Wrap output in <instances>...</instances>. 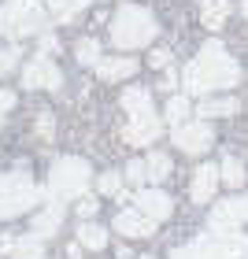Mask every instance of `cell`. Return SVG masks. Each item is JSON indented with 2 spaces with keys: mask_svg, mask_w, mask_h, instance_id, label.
I'll return each instance as SVG.
<instances>
[{
  "mask_svg": "<svg viewBox=\"0 0 248 259\" xmlns=\"http://www.w3.org/2000/svg\"><path fill=\"white\" fill-rule=\"evenodd\" d=\"M126 178L134 182V185H145V182H148V163L134 159V163H130V167H126Z\"/></svg>",
  "mask_w": 248,
  "mask_h": 259,
  "instance_id": "27",
  "label": "cell"
},
{
  "mask_svg": "<svg viewBox=\"0 0 248 259\" xmlns=\"http://www.w3.org/2000/svg\"><path fill=\"white\" fill-rule=\"evenodd\" d=\"M78 244H81V248L100 252L104 244H108V230L97 226V222H81V226H78Z\"/></svg>",
  "mask_w": 248,
  "mask_h": 259,
  "instance_id": "17",
  "label": "cell"
},
{
  "mask_svg": "<svg viewBox=\"0 0 248 259\" xmlns=\"http://www.w3.org/2000/svg\"><path fill=\"white\" fill-rule=\"evenodd\" d=\"M244 19H248V0H244Z\"/></svg>",
  "mask_w": 248,
  "mask_h": 259,
  "instance_id": "36",
  "label": "cell"
},
{
  "mask_svg": "<svg viewBox=\"0 0 248 259\" xmlns=\"http://www.w3.org/2000/svg\"><path fill=\"white\" fill-rule=\"evenodd\" d=\"M134 70H137V63H134V60H100L97 74H100L104 81H119V78H130Z\"/></svg>",
  "mask_w": 248,
  "mask_h": 259,
  "instance_id": "19",
  "label": "cell"
},
{
  "mask_svg": "<svg viewBox=\"0 0 248 259\" xmlns=\"http://www.w3.org/2000/svg\"><path fill=\"white\" fill-rule=\"evenodd\" d=\"M22 185H33V182H30V174H26V167H19V170H11V174H0V196L22 189Z\"/></svg>",
  "mask_w": 248,
  "mask_h": 259,
  "instance_id": "26",
  "label": "cell"
},
{
  "mask_svg": "<svg viewBox=\"0 0 248 259\" xmlns=\"http://www.w3.org/2000/svg\"><path fill=\"white\" fill-rule=\"evenodd\" d=\"M219 170H222V182L230 185V189H237V185H244V163L237 156H226L219 163Z\"/></svg>",
  "mask_w": 248,
  "mask_h": 259,
  "instance_id": "21",
  "label": "cell"
},
{
  "mask_svg": "<svg viewBox=\"0 0 248 259\" xmlns=\"http://www.w3.org/2000/svg\"><path fill=\"white\" fill-rule=\"evenodd\" d=\"M49 19V11L41 8V0H4L0 8V33L4 37H30L37 33Z\"/></svg>",
  "mask_w": 248,
  "mask_h": 259,
  "instance_id": "4",
  "label": "cell"
},
{
  "mask_svg": "<svg viewBox=\"0 0 248 259\" xmlns=\"http://www.w3.org/2000/svg\"><path fill=\"white\" fill-rule=\"evenodd\" d=\"M115 230H119L122 237H152V233H156V222L134 207V211H119V215H115Z\"/></svg>",
  "mask_w": 248,
  "mask_h": 259,
  "instance_id": "10",
  "label": "cell"
},
{
  "mask_svg": "<svg viewBox=\"0 0 248 259\" xmlns=\"http://www.w3.org/2000/svg\"><path fill=\"white\" fill-rule=\"evenodd\" d=\"M89 163L86 159H74V156H63V159H56L52 163V170H49V196L56 200H74L86 193V185H89Z\"/></svg>",
  "mask_w": 248,
  "mask_h": 259,
  "instance_id": "5",
  "label": "cell"
},
{
  "mask_svg": "<svg viewBox=\"0 0 248 259\" xmlns=\"http://www.w3.org/2000/svg\"><path fill=\"white\" fill-rule=\"evenodd\" d=\"M15 60H19V52L15 49H8V52H0V74H4L8 67H15Z\"/></svg>",
  "mask_w": 248,
  "mask_h": 259,
  "instance_id": "32",
  "label": "cell"
},
{
  "mask_svg": "<svg viewBox=\"0 0 248 259\" xmlns=\"http://www.w3.org/2000/svg\"><path fill=\"white\" fill-rule=\"evenodd\" d=\"M141 259H152V255H141Z\"/></svg>",
  "mask_w": 248,
  "mask_h": 259,
  "instance_id": "37",
  "label": "cell"
},
{
  "mask_svg": "<svg viewBox=\"0 0 248 259\" xmlns=\"http://www.w3.org/2000/svg\"><path fill=\"white\" fill-rule=\"evenodd\" d=\"M60 81H63V74L49 56H37V60H30L22 67V85L26 89H56Z\"/></svg>",
  "mask_w": 248,
  "mask_h": 259,
  "instance_id": "8",
  "label": "cell"
},
{
  "mask_svg": "<svg viewBox=\"0 0 248 259\" xmlns=\"http://www.w3.org/2000/svg\"><path fill=\"white\" fill-rule=\"evenodd\" d=\"M122 108L130 111V119H141V115H152V93L141 85H130L122 93Z\"/></svg>",
  "mask_w": 248,
  "mask_h": 259,
  "instance_id": "14",
  "label": "cell"
},
{
  "mask_svg": "<svg viewBox=\"0 0 248 259\" xmlns=\"http://www.w3.org/2000/svg\"><path fill=\"white\" fill-rule=\"evenodd\" d=\"M171 259H248V237L244 233H230V237L204 233L193 244L171 252Z\"/></svg>",
  "mask_w": 248,
  "mask_h": 259,
  "instance_id": "3",
  "label": "cell"
},
{
  "mask_svg": "<svg viewBox=\"0 0 248 259\" xmlns=\"http://www.w3.org/2000/svg\"><path fill=\"white\" fill-rule=\"evenodd\" d=\"M200 119H219V115H233V111H241V104L226 97V100H200Z\"/></svg>",
  "mask_w": 248,
  "mask_h": 259,
  "instance_id": "20",
  "label": "cell"
},
{
  "mask_svg": "<svg viewBox=\"0 0 248 259\" xmlns=\"http://www.w3.org/2000/svg\"><path fill=\"white\" fill-rule=\"evenodd\" d=\"M100 193L119 196V193H122V178H119V174H104V178H100Z\"/></svg>",
  "mask_w": 248,
  "mask_h": 259,
  "instance_id": "29",
  "label": "cell"
},
{
  "mask_svg": "<svg viewBox=\"0 0 248 259\" xmlns=\"http://www.w3.org/2000/svg\"><path fill=\"white\" fill-rule=\"evenodd\" d=\"M145 163H148V182H163V178H171V159L163 156V152H152Z\"/></svg>",
  "mask_w": 248,
  "mask_h": 259,
  "instance_id": "24",
  "label": "cell"
},
{
  "mask_svg": "<svg viewBox=\"0 0 248 259\" xmlns=\"http://www.w3.org/2000/svg\"><path fill=\"white\" fill-rule=\"evenodd\" d=\"M134 200H137V211H141V215H148L152 222L167 219V215H171V207H174V204H171V196H167V193H159V189H141Z\"/></svg>",
  "mask_w": 248,
  "mask_h": 259,
  "instance_id": "11",
  "label": "cell"
},
{
  "mask_svg": "<svg viewBox=\"0 0 248 259\" xmlns=\"http://www.w3.org/2000/svg\"><path fill=\"white\" fill-rule=\"evenodd\" d=\"M11 104H15V93H11V89H0V126H4V111L11 108Z\"/></svg>",
  "mask_w": 248,
  "mask_h": 259,
  "instance_id": "31",
  "label": "cell"
},
{
  "mask_svg": "<svg viewBox=\"0 0 248 259\" xmlns=\"http://www.w3.org/2000/svg\"><path fill=\"white\" fill-rule=\"evenodd\" d=\"M241 81V67L226 56L219 41H208L200 56L182 70L185 93H208V89H233Z\"/></svg>",
  "mask_w": 248,
  "mask_h": 259,
  "instance_id": "1",
  "label": "cell"
},
{
  "mask_svg": "<svg viewBox=\"0 0 248 259\" xmlns=\"http://www.w3.org/2000/svg\"><path fill=\"white\" fill-rule=\"evenodd\" d=\"M159 137V119L156 115H141V119H130V126L122 130L126 145H152Z\"/></svg>",
  "mask_w": 248,
  "mask_h": 259,
  "instance_id": "12",
  "label": "cell"
},
{
  "mask_svg": "<svg viewBox=\"0 0 248 259\" xmlns=\"http://www.w3.org/2000/svg\"><path fill=\"white\" fill-rule=\"evenodd\" d=\"M60 222H63V204H52L30 222V230H33V237H52V233L60 230Z\"/></svg>",
  "mask_w": 248,
  "mask_h": 259,
  "instance_id": "15",
  "label": "cell"
},
{
  "mask_svg": "<svg viewBox=\"0 0 248 259\" xmlns=\"http://www.w3.org/2000/svg\"><path fill=\"white\" fill-rule=\"evenodd\" d=\"M219 178H222V170L215 167V163H200V170L193 174V200L196 204H208V200L215 196Z\"/></svg>",
  "mask_w": 248,
  "mask_h": 259,
  "instance_id": "13",
  "label": "cell"
},
{
  "mask_svg": "<svg viewBox=\"0 0 248 259\" xmlns=\"http://www.w3.org/2000/svg\"><path fill=\"white\" fill-rule=\"evenodd\" d=\"M156 19L145 8H122L119 15L111 19V45L115 49H141L156 37Z\"/></svg>",
  "mask_w": 248,
  "mask_h": 259,
  "instance_id": "2",
  "label": "cell"
},
{
  "mask_svg": "<svg viewBox=\"0 0 248 259\" xmlns=\"http://www.w3.org/2000/svg\"><path fill=\"white\" fill-rule=\"evenodd\" d=\"M11 255L15 259H45V244H41V237H22V241H15Z\"/></svg>",
  "mask_w": 248,
  "mask_h": 259,
  "instance_id": "22",
  "label": "cell"
},
{
  "mask_svg": "<svg viewBox=\"0 0 248 259\" xmlns=\"http://www.w3.org/2000/svg\"><path fill=\"white\" fill-rule=\"evenodd\" d=\"M97 207H100V200H97V196H81V200H78V219H86V222H89L93 215H97Z\"/></svg>",
  "mask_w": 248,
  "mask_h": 259,
  "instance_id": "28",
  "label": "cell"
},
{
  "mask_svg": "<svg viewBox=\"0 0 248 259\" xmlns=\"http://www.w3.org/2000/svg\"><path fill=\"white\" fill-rule=\"evenodd\" d=\"M171 60H174V52H171V49H156V52L148 56V63H152V67H171Z\"/></svg>",
  "mask_w": 248,
  "mask_h": 259,
  "instance_id": "30",
  "label": "cell"
},
{
  "mask_svg": "<svg viewBox=\"0 0 248 259\" xmlns=\"http://www.w3.org/2000/svg\"><path fill=\"white\" fill-rule=\"evenodd\" d=\"M49 52H60V41H56V37H45L41 41V56H49Z\"/></svg>",
  "mask_w": 248,
  "mask_h": 259,
  "instance_id": "33",
  "label": "cell"
},
{
  "mask_svg": "<svg viewBox=\"0 0 248 259\" xmlns=\"http://www.w3.org/2000/svg\"><path fill=\"white\" fill-rule=\"evenodd\" d=\"M248 222V196H230L215 204L208 219V233H215V237H230V233H237V226Z\"/></svg>",
  "mask_w": 248,
  "mask_h": 259,
  "instance_id": "6",
  "label": "cell"
},
{
  "mask_svg": "<svg viewBox=\"0 0 248 259\" xmlns=\"http://www.w3.org/2000/svg\"><path fill=\"white\" fill-rule=\"evenodd\" d=\"M74 56H78V63H86V67H100V45L93 37H81L74 45Z\"/></svg>",
  "mask_w": 248,
  "mask_h": 259,
  "instance_id": "23",
  "label": "cell"
},
{
  "mask_svg": "<svg viewBox=\"0 0 248 259\" xmlns=\"http://www.w3.org/2000/svg\"><path fill=\"white\" fill-rule=\"evenodd\" d=\"M37 130H41L45 137H52V130H56V126H52V119H49V115H41V119H37Z\"/></svg>",
  "mask_w": 248,
  "mask_h": 259,
  "instance_id": "34",
  "label": "cell"
},
{
  "mask_svg": "<svg viewBox=\"0 0 248 259\" xmlns=\"http://www.w3.org/2000/svg\"><path fill=\"white\" fill-rule=\"evenodd\" d=\"M171 141H174V145H178L182 152H189V156H200V152H208L211 148V141H215V137H211V126L208 122H185V126H178V130H174V134H171Z\"/></svg>",
  "mask_w": 248,
  "mask_h": 259,
  "instance_id": "7",
  "label": "cell"
},
{
  "mask_svg": "<svg viewBox=\"0 0 248 259\" xmlns=\"http://www.w3.org/2000/svg\"><path fill=\"white\" fill-rule=\"evenodd\" d=\"M86 8H89V0H49V11H52V19H56V22H70V19H78Z\"/></svg>",
  "mask_w": 248,
  "mask_h": 259,
  "instance_id": "18",
  "label": "cell"
},
{
  "mask_svg": "<svg viewBox=\"0 0 248 259\" xmlns=\"http://www.w3.org/2000/svg\"><path fill=\"white\" fill-rule=\"evenodd\" d=\"M189 111H193V108H189L185 97H171V100H167V122H171L174 130L185 126V115H189Z\"/></svg>",
  "mask_w": 248,
  "mask_h": 259,
  "instance_id": "25",
  "label": "cell"
},
{
  "mask_svg": "<svg viewBox=\"0 0 248 259\" xmlns=\"http://www.w3.org/2000/svg\"><path fill=\"white\" fill-rule=\"evenodd\" d=\"M178 81H182V78H174V74H167V78L159 81V89H163V93H174V85H178Z\"/></svg>",
  "mask_w": 248,
  "mask_h": 259,
  "instance_id": "35",
  "label": "cell"
},
{
  "mask_svg": "<svg viewBox=\"0 0 248 259\" xmlns=\"http://www.w3.org/2000/svg\"><path fill=\"white\" fill-rule=\"evenodd\" d=\"M230 19V0H200V22L208 30H219Z\"/></svg>",
  "mask_w": 248,
  "mask_h": 259,
  "instance_id": "16",
  "label": "cell"
},
{
  "mask_svg": "<svg viewBox=\"0 0 248 259\" xmlns=\"http://www.w3.org/2000/svg\"><path fill=\"white\" fill-rule=\"evenodd\" d=\"M37 200H41V193L33 189V185H22V189H15V193H4L0 196V219H15V215H22V211H30Z\"/></svg>",
  "mask_w": 248,
  "mask_h": 259,
  "instance_id": "9",
  "label": "cell"
}]
</instances>
